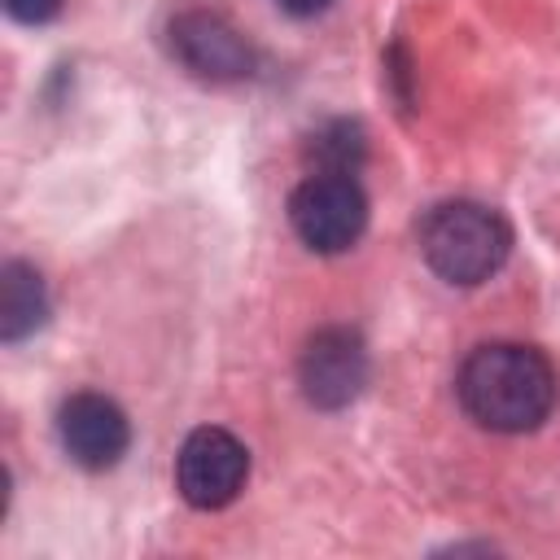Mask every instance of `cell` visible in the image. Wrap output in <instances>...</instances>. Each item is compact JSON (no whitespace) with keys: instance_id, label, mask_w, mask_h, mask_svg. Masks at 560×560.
<instances>
[{"instance_id":"6da1fadb","label":"cell","mask_w":560,"mask_h":560,"mask_svg":"<svg viewBox=\"0 0 560 560\" xmlns=\"http://www.w3.org/2000/svg\"><path fill=\"white\" fill-rule=\"evenodd\" d=\"M455 394L481 429L529 433L551 416L560 376L542 350L521 341H490L464 359L455 376Z\"/></svg>"},{"instance_id":"7a4b0ae2","label":"cell","mask_w":560,"mask_h":560,"mask_svg":"<svg viewBox=\"0 0 560 560\" xmlns=\"http://www.w3.org/2000/svg\"><path fill=\"white\" fill-rule=\"evenodd\" d=\"M420 254L446 284L472 289L508 262L512 228L481 201H442L420 223Z\"/></svg>"},{"instance_id":"3957f363","label":"cell","mask_w":560,"mask_h":560,"mask_svg":"<svg viewBox=\"0 0 560 560\" xmlns=\"http://www.w3.org/2000/svg\"><path fill=\"white\" fill-rule=\"evenodd\" d=\"M289 219H293V232L302 236V245H311L315 254H341L368 228V197L354 175L315 171L311 179H302L293 188Z\"/></svg>"},{"instance_id":"277c9868","label":"cell","mask_w":560,"mask_h":560,"mask_svg":"<svg viewBox=\"0 0 560 560\" xmlns=\"http://www.w3.org/2000/svg\"><path fill=\"white\" fill-rule=\"evenodd\" d=\"M249 481V451L236 433L219 429V424H206V429H192L175 455V486L184 494V503L201 508V512H214V508H228Z\"/></svg>"},{"instance_id":"5b68a950","label":"cell","mask_w":560,"mask_h":560,"mask_svg":"<svg viewBox=\"0 0 560 560\" xmlns=\"http://www.w3.org/2000/svg\"><path fill=\"white\" fill-rule=\"evenodd\" d=\"M298 385L311 407L341 411L350 407L368 385V346L354 328H319L302 359H298Z\"/></svg>"},{"instance_id":"8992f818","label":"cell","mask_w":560,"mask_h":560,"mask_svg":"<svg viewBox=\"0 0 560 560\" xmlns=\"http://www.w3.org/2000/svg\"><path fill=\"white\" fill-rule=\"evenodd\" d=\"M171 52L184 70H192L206 83H236L254 74V44L210 9H188L171 22Z\"/></svg>"},{"instance_id":"52a82bcc","label":"cell","mask_w":560,"mask_h":560,"mask_svg":"<svg viewBox=\"0 0 560 560\" xmlns=\"http://www.w3.org/2000/svg\"><path fill=\"white\" fill-rule=\"evenodd\" d=\"M57 438H61V451L79 464V468H114L122 455H127V442H131V424L122 416V407L105 394H70L57 411Z\"/></svg>"},{"instance_id":"ba28073f","label":"cell","mask_w":560,"mask_h":560,"mask_svg":"<svg viewBox=\"0 0 560 560\" xmlns=\"http://www.w3.org/2000/svg\"><path fill=\"white\" fill-rule=\"evenodd\" d=\"M48 319V293L31 262L9 258L0 267V337L22 341Z\"/></svg>"},{"instance_id":"9c48e42d","label":"cell","mask_w":560,"mask_h":560,"mask_svg":"<svg viewBox=\"0 0 560 560\" xmlns=\"http://www.w3.org/2000/svg\"><path fill=\"white\" fill-rule=\"evenodd\" d=\"M311 158L319 162V171H337V175H354V166L363 162V127L359 122H328L324 131L311 136Z\"/></svg>"},{"instance_id":"30bf717a","label":"cell","mask_w":560,"mask_h":560,"mask_svg":"<svg viewBox=\"0 0 560 560\" xmlns=\"http://www.w3.org/2000/svg\"><path fill=\"white\" fill-rule=\"evenodd\" d=\"M66 0H4L9 18L22 22V26H39V22H52L61 13Z\"/></svg>"},{"instance_id":"8fae6325","label":"cell","mask_w":560,"mask_h":560,"mask_svg":"<svg viewBox=\"0 0 560 560\" xmlns=\"http://www.w3.org/2000/svg\"><path fill=\"white\" fill-rule=\"evenodd\" d=\"M289 18H319V13H328L337 0H276Z\"/></svg>"}]
</instances>
